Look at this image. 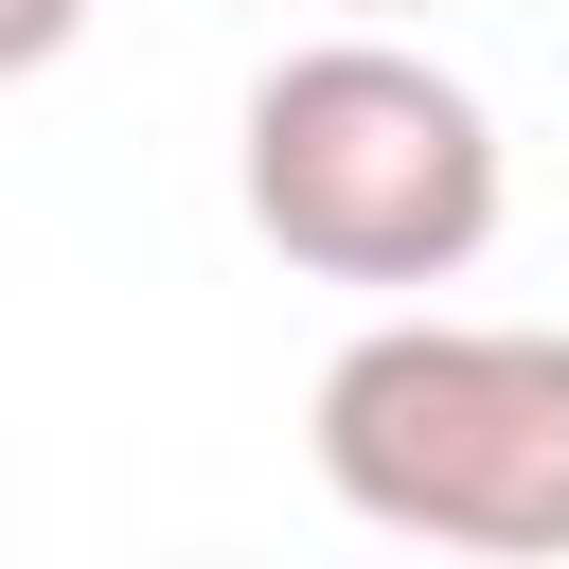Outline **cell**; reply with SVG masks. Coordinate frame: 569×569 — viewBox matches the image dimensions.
<instances>
[{
  "label": "cell",
  "mask_w": 569,
  "mask_h": 569,
  "mask_svg": "<svg viewBox=\"0 0 569 569\" xmlns=\"http://www.w3.org/2000/svg\"><path fill=\"white\" fill-rule=\"evenodd\" d=\"M231 196H249V231H267L302 284L409 302V284H462V267L498 249L516 160H498V107H480L445 53H409L391 18H338V36H302V53L249 71V107H231Z\"/></svg>",
  "instance_id": "cell-1"
},
{
  "label": "cell",
  "mask_w": 569,
  "mask_h": 569,
  "mask_svg": "<svg viewBox=\"0 0 569 569\" xmlns=\"http://www.w3.org/2000/svg\"><path fill=\"white\" fill-rule=\"evenodd\" d=\"M320 498L409 551H569V338L551 320H445L391 302L320 356Z\"/></svg>",
  "instance_id": "cell-2"
},
{
  "label": "cell",
  "mask_w": 569,
  "mask_h": 569,
  "mask_svg": "<svg viewBox=\"0 0 569 569\" xmlns=\"http://www.w3.org/2000/svg\"><path fill=\"white\" fill-rule=\"evenodd\" d=\"M71 36H89V0H0V71H53Z\"/></svg>",
  "instance_id": "cell-3"
},
{
  "label": "cell",
  "mask_w": 569,
  "mask_h": 569,
  "mask_svg": "<svg viewBox=\"0 0 569 569\" xmlns=\"http://www.w3.org/2000/svg\"><path fill=\"white\" fill-rule=\"evenodd\" d=\"M338 18H445V0H338Z\"/></svg>",
  "instance_id": "cell-4"
}]
</instances>
